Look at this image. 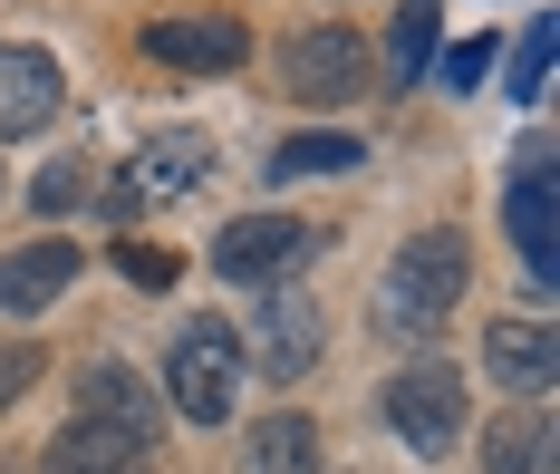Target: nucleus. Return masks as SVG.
Here are the masks:
<instances>
[{"mask_svg":"<svg viewBox=\"0 0 560 474\" xmlns=\"http://www.w3.org/2000/svg\"><path fill=\"white\" fill-rule=\"evenodd\" d=\"M464 281H474V242L445 233V223L416 233L387 262V281H377V330H387V339H435L454 320V300H464Z\"/></svg>","mask_w":560,"mask_h":474,"instance_id":"nucleus-1","label":"nucleus"},{"mask_svg":"<svg viewBox=\"0 0 560 474\" xmlns=\"http://www.w3.org/2000/svg\"><path fill=\"white\" fill-rule=\"evenodd\" d=\"M242 330L232 320H184L174 330V358H165V388H174V407L194 416V426H223L232 407H242Z\"/></svg>","mask_w":560,"mask_h":474,"instance_id":"nucleus-2","label":"nucleus"},{"mask_svg":"<svg viewBox=\"0 0 560 474\" xmlns=\"http://www.w3.org/2000/svg\"><path fill=\"white\" fill-rule=\"evenodd\" d=\"M310 252H319V233H310L300 213H242V223L213 233V271L242 281V291H271V281H290Z\"/></svg>","mask_w":560,"mask_h":474,"instance_id":"nucleus-3","label":"nucleus"},{"mask_svg":"<svg viewBox=\"0 0 560 474\" xmlns=\"http://www.w3.org/2000/svg\"><path fill=\"white\" fill-rule=\"evenodd\" d=\"M280 88L310 97V107H348V97H368V39H358L348 20L300 30V39L280 49Z\"/></svg>","mask_w":560,"mask_h":474,"instance_id":"nucleus-4","label":"nucleus"},{"mask_svg":"<svg viewBox=\"0 0 560 474\" xmlns=\"http://www.w3.org/2000/svg\"><path fill=\"white\" fill-rule=\"evenodd\" d=\"M310 358H319V300L300 291H261V320L242 330V368H261V378H310Z\"/></svg>","mask_w":560,"mask_h":474,"instance_id":"nucleus-5","label":"nucleus"},{"mask_svg":"<svg viewBox=\"0 0 560 474\" xmlns=\"http://www.w3.org/2000/svg\"><path fill=\"white\" fill-rule=\"evenodd\" d=\"M387 426L416 446V455H445L454 446V426H464V378L454 368H406V378H387Z\"/></svg>","mask_w":560,"mask_h":474,"instance_id":"nucleus-6","label":"nucleus"},{"mask_svg":"<svg viewBox=\"0 0 560 474\" xmlns=\"http://www.w3.org/2000/svg\"><path fill=\"white\" fill-rule=\"evenodd\" d=\"M145 59L194 68V78H223V68L252 59V30L223 20V10H184V20H155V30H145Z\"/></svg>","mask_w":560,"mask_h":474,"instance_id":"nucleus-7","label":"nucleus"},{"mask_svg":"<svg viewBox=\"0 0 560 474\" xmlns=\"http://www.w3.org/2000/svg\"><path fill=\"white\" fill-rule=\"evenodd\" d=\"M512 165H522V175H512V194H503L512 252H522V271H532V281H551V146L532 136Z\"/></svg>","mask_w":560,"mask_h":474,"instance_id":"nucleus-8","label":"nucleus"},{"mask_svg":"<svg viewBox=\"0 0 560 474\" xmlns=\"http://www.w3.org/2000/svg\"><path fill=\"white\" fill-rule=\"evenodd\" d=\"M39 474H155V446H145V436H116L97 416H78L68 436H49Z\"/></svg>","mask_w":560,"mask_h":474,"instance_id":"nucleus-9","label":"nucleus"},{"mask_svg":"<svg viewBox=\"0 0 560 474\" xmlns=\"http://www.w3.org/2000/svg\"><path fill=\"white\" fill-rule=\"evenodd\" d=\"M78 416H97L116 436H145V446H155V397H145V378H136L126 358H88V368H78Z\"/></svg>","mask_w":560,"mask_h":474,"instance_id":"nucleus-10","label":"nucleus"},{"mask_svg":"<svg viewBox=\"0 0 560 474\" xmlns=\"http://www.w3.org/2000/svg\"><path fill=\"white\" fill-rule=\"evenodd\" d=\"M49 117H58V59L0 39V136H30V126H49Z\"/></svg>","mask_w":560,"mask_h":474,"instance_id":"nucleus-11","label":"nucleus"},{"mask_svg":"<svg viewBox=\"0 0 560 474\" xmlns=\"http://www.w3.org/2000/svg\"><path fill=\"white\" fill-rule=\"evenodd\" d=\"M483 368L503 378L512 397H541V388H551V368H560V349H551V330H541V320H493V330H483Z\"/></svg>","mask_w":560,"mask_h":474,"instance_id":"nucleus-12","label":"nucleus"},{"mask_svg":"<svg viewBox=\"0 0 560 474\" xmlns=\"http://www.w3.org/2000/svg\"><path fill=\"white\" fill-rule=\"evenodd\" d=\"M483 474H551V407H541V397H522V407L493 416V436H483Z\"/></svg>","mask_w":560,"mask_h":474,"instance_id":"nucleus-13","label":"nucleus"},{"mask_svg":"<svg viewBox=\"0 0 560 474\" xmlns=\"http://www.w3.org/2000/svg\"><path fill=\"white\" fill-rule=\"evenodd\" d=\"M68 281H78V242H30L0 262V310H49Z\"/></svg>","mask_w":560,"mask_h":474,"instance_id":"nucleus-14","label":"nucleus"},{"mask_svg":"<svg viewBox=\"0 0 560 474\" xmlns=\"http://www.w3.org/2000/svg\"><path fill=\"white\" fill-rule=\"evenodd\" d=\"M203 165H213V136H194V126H184V136H145V155H136V194H184V184H203Z\"/></svg>","mask_w":560,"mask_h":474,"instance_id":"nucleus-15","label":"nucleus"},{"mask_svg":"<svg viewBox=\"0 0 560 474\" xmlns=\"http://www.w3.org/2000/svg\"><path fill=\"white\" fill-rule=\"evenodd\" d=\"M242 474H319V426L310 416H261L252 446H242Z\"/></svg>","mask_w":560,"mask_h":474,"instance_id":"nucleus-16","label":"nucleus"},{"mask_svg":"<svg viewBox=\"0 0 560 474\" xmlns=\"http://www.w3.org/2000/svg\"><path fill=\"white\" fill-rule=\"evenodd\" d=\"M435 39H445V10L435 0H396V30H387V68L416 88L425 68H435Z\"/></svg>","mask_w":560,"mask_h":474,"instance_id":"nucleus-17","label":"nucleus"},{"mask_svg":"<svg viewBox=\"0 0 560 474\" xmlns=\"http://www.w3.org/2000/svg\"><path fill=\"white\" fill-rule=\"evenodd\" d=\"M348 165H368L358 136H290V146L271 155V175H348Z\"/></svg>","mask_w":560,"mask_h":474,"instance_id":"nucleus-18","label":"nucleus"},{"mask_svg":"<svg viewBox=\"0 0 560 474\" xmlns=\"http://www.w3.org/2000/svg\"><path fill=\"white\" fill-rule=\"evenodd\" d=\"M541 88H551V20H532V30H522V49H512V88H503V97H522V107H532Z\"/></svg>","mask_w":560,"mask_h":474,"instance_id":"nucleus-19","label":"nucleus"},{"mask_svg":"<svg viewBox=\"0 0 560 474\" xmlns=\"http://www.w3.org/2000/svg\"><path fill=\"white\" fill-rule=\"evenodd\" d=\"M88 194H97V184H88V165H78V155H68V165H49V175L30 184V204H39V213H68V204H88Z\"/></svg>","mask_w":560,"mask_h":474,"instance_id":"nucleus-20","label":"nucleus"},{"mask_svg":"<svg viewBox=\"0 0 560 474\" xmlns=\"http://www.w3.org/2000/svg\"><path fill=\"white\" fill-rule=\"evenodd\" d=\"M493 78V39H464V49H445V88H483Z\"/></svg>","mask_w":560,"mask_h":474,"instance_id":"nucleus-21","label":"nucleus"},{"mask_svg":"<svg viewBox=\"0 0 560 474\" xmlns=\"http://www.w3.org/2000/svg\"><path fill=\"white\" fill-rule=\"evenodd\" d=\"M116 262H126L136 291H165V281H174V262H165V252H145V242H116Z\"/></svg>","mask_w":560,"mask_h":474,"instance_id":"nucleus-22","label":"nucleus"},{"mask_svg":"<svg viewBox=\"0 0 560 474\" xmlns=\"http://www.w3.org/2000/svg\"><path fill=\"white\" fill-rule=\"evenodd\" d=\"M30 378H39V349H0V407H10Z\"/></svg>","mask_w":560,"mask_h":474,"instance_id":"nucleus-23","label":"nucleus"}]
</instances>
